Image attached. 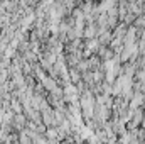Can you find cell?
Instances as JSON below:
<instances>
[{
	"mask_svg": "<svg viewBox=\"0 0 145 144\" xmlns=\"http://www.w3.org/2000/svg\"><path fill=\"white\" fill-rule=\"evenodd\" d=\"M93 97H91V93L88 92V93H84L83 95V98H81V107H83V112H84V115H86V119H91V115H93Z\"/></svg>",
	"mask_w": 145,
	"mask_h": 144,
	"instance_id": "1",
	"label": "cell"
},
{
	"mask_svg": "<svg viewBox=\"0 0 145 144\" xmlns=\"http://www.w3.org/2000/svg\"><path fill=\"white\" fill-rule=\"evenodd\" d=\"M96 48H100V41H96V39H91V37H89V41H88V44H86L84 56H88V54H89V51H96Z\"/></svg>",
	"mask_w": 145,
	"mask_h": 144,
	"instance_id": "2",
	"label": "cell"
},
{
	"mask_svg": "<svg viewBox=\"0 0 145 144\" xmlns=\"http://www.w3.org/2000/svg\"><path fill=\"white\" fill-rule=\"evenodd\" d=\"M66 95H68V98H69V100H74V98H76V95H78V88H76L74 85L68 87V88H66Z\"/></svg>",
	"mask_w": 145,
	"mask_h": 144,
	"instance_id": "3",
	"label": "cell"
},
{
	"mask_svg": "<svg viewBox=\"0 0 145 144\" xmlns=\"http://www.w3.org/2000/svg\"><path fill=\"white\" fill-rule=\"evenodd\" d=\"M142 104H144V97L137 93V95H135V98L132 100V108H137L138 105H142Z\"/></svg>",
	"mask_w": 145,
	"mask_h": 144,
	"instance_id": "4",
	"label": "cell"
},
{
	"mask_svg": "<svg viewBox=\"0 0 145 144\" xmlns=\"http://www.w3.org/2000/svg\"><path fill=\"white\" fill-rule=\"evenodd\" d=\"M84 36L88 37V39H89V37H93V36H95V27H88V29L84 31Z\"/></svg>",
	"mask_w": 145,
	"mask_h": 144,
	"instance_id": "5",
	"label": "cell"
},
{
	"mask_svg": "<svg viewBox=\"0 0 145 144\" xmlns=\"http://www.w3.org/2000/svg\"><path fill=\"white\" fill-rule=\"evenodd\" d=\"M71 78H72V83H78V80H79V75L76 71H72L71 73Z\"/></svg>",
	"mask_w": 145,
	"mask_h": 144,
	"instance_id": "6",
	"label": "cell"
}]
</instances>
